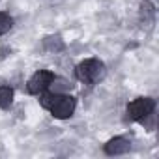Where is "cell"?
<instances>
[{
  "mask_svg": "<svg viewBox=\"0 0 159 159\" xmlns=\"http://www.w3.org/2000/svg\"><path fill=\"white\" fill-rule=\"evenodd\" d=\"M39 96H41V99H39L41 107L47 109L52 118L67 120V118L73 116L75 107H77V101H75L73 96H69V94H51V92L49 94L43 92Z\"/></svg>",
  "mask_w": 159,
  "mask_h": 159,
  "instance_id": "6da1fadb",
  "label": "cell"
},
{
  "mask_svg": "<svg viewBox=\"0 0 159 159\" xmlns=\"http://www.w3.org/2000/svg\"><path fill=\"white\" fill-rule=\"evenodd\" d=\"M75 73L79 77V81L84 84H98L99 81H103L107 75V67L101 60L98 58H86L75 67Z\"/></svg>",
  "mask_w": 159,
  "mask_h": 159,
  "instance_id": "7a4b0ae2",
  "label": "cell"
},
{
  "mask_svg": "<svg viewBox=\"0 0 159 159\" xmlns=\"http://www.w3.org/2000/svg\"><path fill=\"white\" fill-rule=\"evenodd\" d=\"M155 109V101L152 98H137L127 105V118L131 122H140Z\"/></svg>",
  "mask_w": 159,
  "mask_h": 159,
  "instance_id": "3957f363",
  "label": "cell"
},
{
  "mask_svg": "<svg viewBox=\"0 0 159 159\" xmlns=\"http://www.w3.org/2000/svg\"><path fill=\"white\" fill-rule=\"evenodd\" d=\"M54 73L52 71H49V69H39V71H36L30 79H28V83H26V90H28V94H32V96H39V94H43V92H47V88H49V84L54 81Z\"/></svg>",
  "mask_w": 159,
  "mask_h": 159,
  "instance_id": "277c9868",
  "label": "cell"
},
{
  "mask_svg": "<svg viewBox=\"0 0 159 159\" xmlns=\"http://www.w3.org/2000/svg\"><path fill=\"white\" fill-rule=\"evenodd\" d=\"M131 150V140L125 137H114L105 144V153L107 155H124Z\"/></svg>",
  "mask_w": 159,
  "mask_h": 159,
  "instance_id": "5b68a950",
  "label": "cell"
},
{
  "mask_svg": "<svg viewBox=\"0 0 159 159\" xmlns=\"http://www.w3.org/2000/svg\"><path fill=\"white\" fill-rule=\"evenodd\" d=\"M47 90H49L51 94H67V92L71 90V83L66 81V79H58V77H54V81L49 84Z\"/></svg>",
  "mask_w": 159,
  "mask_h": 159,
  "instance_id": "8992f818",
  "label": "cell"
},
{
  "mask_svg": "<svg viewBox=\"0 0 159 159\" xmlns=\"http://www.w3.org/2000/svg\"><path fill=\"white\" fill-rule=\"evenodd\" d=\"M13 103V88L0 86V109H8Z\"/></svg>",
  "mask_w": 159,
  "mask_h": 159,
  "instance_id": "52a82bcc",
  "label": "cell"
},
{
  "mask_svg": "<svg viewBox=\"0 0 159 159\" xmlns=\"http://www.w3.org/2000/svg\"><path fill=\"white\" fill-rule=\"evenodd\" d=\"M43 47L47 51H62L64 49V41L60 39V36H49L43 39Z\"/></svg>",
  "mask_w": 159,
  "mask_h": 159,
  "instance_id": "ba28073f",
  "label": "cell"
},
{
  "mask_svg": "<svg viewBox=\"0 0 159 159\" xmlns=\"http://www.w3.org/2000/svg\"><path fill=\"white\" fill-rule=\"evenodd\" d=\"M11 28H13V17L6 11H0V36L8 34Z\"/></svg>",
  "mask_w": 159,
  "mask_h": 159,
  "instance_id": "9c48e42d",
  "label": "cell"
},
{
  "mask_svg": "<svg viewBox=\"0 0 159 159\" xmlns=\"http://www.w3.org/2000/svg\"><path fill=\"white\" fill-rule=\"evenodd\" d=\"M153 13H155L153 6L148 2V0H144V2L140 4V17L144 19V23H146V21H152V19H153Z\"/></svg>",
  "mask_w": 159,
  "mask_h": 159,
  "instance_id": "30bf717a",
  "label": "cell"
}]
</instances>
